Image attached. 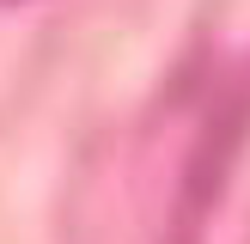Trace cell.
I'll list each match as a JSON object with an SVG mask.
<instances>
[{"label":"cell","instance_id":"cell-1","mask_svg":"<svg viewBox=\"0 0 250 244\" xmlns=\"http://www.w3.org/2000/svg\"><path fill=\"white\" fill-rule=\"evenodd\" d=\"M244 141H250V92H232L214 104V116L202 122L189 146V165L177 177V202H171V220H165V244H202L208 220H214L220 195H226L232 171L244 159Z\"/></svg>","mask_w":250,"mask_h":244}]
</instances>
